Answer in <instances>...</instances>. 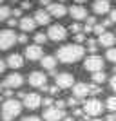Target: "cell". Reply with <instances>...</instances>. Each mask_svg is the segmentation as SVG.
<instances>
[{"label":"cell","mask_w":116,"mask_h":121,"mask_svg":"<svg viewBox=\"0 0 116 121\" xmlns=\"http://www.w3.org/2000/svg\"><path fill=\"white\" fill-rule=\"evenodd\" d=\"M73 94H74V98H78V99L85 98L87 94H89V85H87V83H74V85H73Z\"/></svg>","instance_id":"obj_18"},{"label":"cell","mask_w":116,"mask_h":121,"mask_svg":"<svg viewBox=\"0 0 116 121\" xmlns=\"http://www.w3.org/2000/svg\"><path fill=\"white\" fill-rule=\"evenodd\" d=\"M5 65L11 67V69H20L24 67V56L15 52V54H9L7 56V61H5Z\"/></svg>","instance_id":"obj_16"},{"label":"cell","mask_w":116,"mask_h":121,"mask_svg":"<svg viewBox=\"0 0 116 121\" xmlns=\"http://www.w3.org/2000/svg\"><path fill=\"white\" fill-rule=\"evenodd\" d=\"M67 38V29L60 24H55L51 25L49 31H47V40H53V42H64Z\"/></svg>","instance_id":"obj_4"},{"label":"cell","mask_w":116,"mask_h":121,"mask_svg":"<svg viewBox=\"0 0 116 121\" xmlns=\"http://www.w3.org/2000/svg\"><path fill=\"white\" fill-rule=\"evenodd\" d=\"M16 24H18V22H16V18H7V25H9V27H15Z\"/></svg>","instance_id":"obj_38"},{"label":"cell","mask_w":116,"mask_h":121,"mask_svg":"<svg viewBox=\"0 0 116 121\" xmlns=\"http://www.w3.org/2000/svg\"><path fill=\"white\" fill-rule=\"evenodd\" d=\"M40 63H42V67L46 69V71H55V67H56V58L55 56H42L40 58Z\"/></svg>","instance_id":"obj_21"},{"label":"cell","mask_w":116,"mask_h":121,"mask_svg":"<svg viewBox=\"0 0 116 121\" xmlns=\"http://www.w3.org/2000/svg\"><path fill=\"white\" fill-rule=\"evenodd\" d=\"M22 121H42V117H38V116H25Z\"/></svg>","instance_id":"obj_34"},{"label":"cell","mask_w":116,"mask_h":121,"mask_svg":"<svg viewBox=\"0 0 116 121\" xmlns=\"http://www.w3.org/2000/svg\"><path fill=\"white\" fill-rule=\"evenodd\" d=\"M80 31H82L80 24H71V33H74V35H76V33H80Z\"/></svg>","instance_id":"obj_30"},{"label":"cell","mask_w":116,"mask_h":121,"mask_svg":"<svg viewBox=\"0 0 116 121\" xmlns=\"http://www.w3.org/2000/svg\"><path fill=\"white\" fill-rule=\"evenodd\" d=\"M40 4H42V5H49L51 2H49V0H40Z\"/></svg>","instance_id":"obj_46"},{"label":"cell","mask_w":116,"mask_h":121,"mask_svg":"<svg viewBox=\"0 0 116 121\" xmlns=\"http://www.w3.org/2000/svg\"><path fill=\"white\" fill-rule=\"evenodd\" d=\"M93 11H94L96 15H105L111 11V4H109V0H96L94 4H93Z\"/></svg>","instance_id":"obj_17"},{"label":"cell","mask_w":116,"mask_h":121,"mask_svg":"<svg viewBox=\"0 0 116 121\" xmlns=\"http://www.w3.org/2000/svg\"><path fill=\"white\" fill-rule=\"evenodd\" d=\"M85 20H87V24H85V25H91V27L96 24V18H94V16H87Z\"/></svg>","instance_id":"obj_35"},{"label":"cell","mask_w":116,"mask_h":121,"mask_svg":"<svg viewBox=\"0 0 116 121\" xmlns=\"http://www.w3.org/2000/svg\"><path fill=\"white\" fill-rule=\"evenodd\" d=\"M33 20H35L36 24H40V25H47L51 22V15L47 11H44V9H38L35 13V16H33Z\"/></svg>","instance_id":"obj_19"},{"label":"cell","mask_w":116,"mask_h":121,"mask_svg":"<svg viewBox=\"0 0 116 121\" xmlns=\"http://www.w3.org/2000/svg\"><path fill=\"white\" fill-rule=\"evenodd\" d=\"M22 112V103L15 98H9V99L4 101L2 105V119L4 121H13L18 114Z\"/></svg>","instance_id":"obj_2"},{"label":"cell","mask_w":116,"mask_h":121,"mask_svg":"<svg viewBox=\"0 0 116 121\" xmlns=\"http://www.w3.org/2000/svg\"><path fill=\"white\" fill-rule=\"evenodd\" d=\"M87 47H89V51H91L93 54H94V52H96V47H98L96 40H87Z\"/></svg>","instance_id":"obj_28"},{"label":"cell","mask_w":116,"mask_h":121,"mask_svg":"<svg viewBox=\"0 0 116 121\" xmlns=\"http://www.w3.org/2000/svg\"><path fill=\"white\" fill-rule=\"evenodd\" d=\"M74 85V76L69 74V72H62V74H56V87L58 89H71Z\"/></svg>","instance_id":"obj_10"},{"label":"cell","mask_w":116,"mask_h":121,"mask_svg":"<svg viewBox=\"0 0 116 121\" xmlns=\"http://www.w3.org/2000/svg\"><path fill=\"white\" fill-rule=\"evenodd\" d=\"M2 4H4V0H0V5H2Z\"/></svg>","instance_id":"obj_51"},{"label":"cell","mask_w":116,"mask_h":121,"mask_svg":"<svg viewBox=\"0 0 116 121\" xmlns=\"http://www.w3.org/2000/svg\"><path fill=\"white\" fill-rule=\"evenodd\" d=\"M105 107H107V110H111L112 114H114V112H116V96L107 98V103H105Z\"/></svg>","instance_id":"obj_24"},{"label":"cell","mask_w":116,"mask_h":121,"mask_svg":"<svg viewBox=\"0 0 116 121\" xmlns=\"http://www.w3.org/2000/svg\"><path fill=\"white\" fill-rule=\"evenodd\" d=\"M65 116L64 108H56V107H47L44 110V119L46 121H62Z\"/></svg>","instance_id":"obj_8"},{"label":"cell","mask_w":116,"mask_h":121,"mask_svg":"<svg viewBox=\"0 0 116 121\" xmlns=\"http://www.w3.org/2000/svg\"><path fill=\"white\" fill-rule=\"evenodd\" d=\"M9 16H11V7L2 4V5H0V22H5Z\"/></svg>","instance_id":"obj_23"},{"label":"cell","mask_w":116,"mask_h":121,"mask_svg":"<svg viewBox=\"0 0 116 121\" xmlns=\"http://www.w3.org/2000/svg\"><path fill=\"white\" fill-rule=\"evenodd\" d=\"M78 121H84V119H78Z\"/></svg>","instance_id":"obj_54"},{"label":"cell","mask_w":116,"mask_h":121,"mask_svg":"<svg viewBox=\"0 0 116 121\" xmlns=\"http://www.w3.org/2000/svg\"><path fill=\"white\" fill-rule=\"evenodd\" d=\"M42 105L44 107H53V98H44V99H42Z\"/></svg>","instance_id":"obj_33"},{"label":"cell","mask_w":116,"mask_h":121,"mask_svg":"<svg viewBox=\"0 0 116 121\" xmlns=\"http://www.w3.org/2000/svg\"><path fill=\"white\" fill-rule=\"evenodd\" d=\"M114 117H116V112H114Z\"/></svg>","instance_id":"obj_55"},{"label":"cell","mask_w":116,"mask_h":121,"mask_svg":"<svg viewBox=\"0 0 116 121\" xmlns=\"http://www.w3.org/2000/svg\"><path fill=\"white\" fill-rule=\"evenodd\" d=\"M35 42H36V45L46 43V42H47V35H46V33H36V35H35Z\"/></svg>","instance_id":"obj_26"},{"label":"cell","mask_w":116,"mask_h":121,"mask_svg":"<svg viewBox=\"0 0 116 121\" xmlns=\"http://www.w3.org/2000/svg\"><path fill=\"white\" fill-rule=\"evenodd\" d=\"M82 114H84V110H82V108H76V110H74V116H82Z\"/></svg>","instance_id":"obj_45"},{"label":"cell","mask_w":116,"mask_h":121,"mask_svg":"<svg viewBox=\"0 0 116 121\" xmlns=\"http://www.w3.org/2000/svg\"><path fill=\"white\" fill-rule=\"evenodd\" d=\"M111 89H112V91L116 92V74H114V76L111 78Z\"/></svg>","instance_id":"obj_41"},{"label":"cell","mask_w":116,"mask_h":121,"mask_svg":"<svg viewBox=\"0 0 116 121\" xmlns=\"http://www.w3.org/2000/svg\"><path fill=\"white\" fill-rule=\"evenodd\" d=\"M16 42H18V43H27V35H25V33L18 35L16 36Z\"/></svg>","instance_id":"obj_29"},{"label":"cell","mask_w":116,"mask_h":121,"mask_svg":"<svg viewBox=\"0 0 116 121\" xmlns=\"http://www.w3.org/2000/svg\"><path fill=\"white\" fill-rule=\"evenodd\" d=\"M84 114L89 117H96L98 114H102V110H103V105H102L100 99H96V98H93V99H87L85 103H84Z\"/></svg>","instance_id":"obj_3"},{"label":"cell","mask_w":116,"mask_h":121,"mask_svg":"<svg viewBox=\"0 0 116 121\" xmlns=\"http://www.w3.org/2000/svg\"><path fill=\"white\" fill-rule=\"evenodd\" d=\"M109 20L112 22V24H116V9H111V18Z\"/></svg>","instance_id":"obj_40"},{"label":"cell","mask_w":116,"mask_h":121,"mask_svg":"<svg viewBox=\"0 0 116 121\" xmlns=\"http://www.w3.org/2000/svg\"><path fill=\"white\" fill-rule=\"evenodd\" d=\"M84 67H85V71L89 72H96V71H103V58L98 54H91L84 61Z\"/></svg>","instance_id":"obj_6"},{"label":"cell","mask_w":116,"mask_h":121,"mask_svg":"<svg viewBox=\"0 0 116 121\" xmlns=\"http://www.w3.org/2000/svg\"><path fill=\"white\" fill-rule=\"evenodd\" d=\"M76 4H84V2H87V0H74Z\"/></svg>","instance_id":"obj_48"},{"label":"cell","mask_w":116,"mask_h":121,"mask_svg":"<svg viewBox=\"0 0 116 121\" xmlns=\"http://www.w3.org/2000/svg\"><path fill=\"white\" fill-rule=\"evenodd\" d=\"M15 2H18V0H15Z\"/></svg>","instance_id":"obj_56"},{"label":"cell","mask_w":116,"mask_h":121,"mask_svg":"<svg viewBox=\"0 0 116 121\" xmlns=\"http://www.w3.org/2000/svg\"><path fill=\"white\" fill-rule=\"evenodd\" d=\"M65 105H69V107H76V105H78V98H69V99L65 101Z\"/></svg>","instance_id":"obj_31"},{"label":"cell","mask_w":116,"mask_h":121,"mask_svg":"<svg viewBox=\"0 0 116 121\" xmlns=\"http://www.w3.org/2000/svg\"><path fill=\"white\" fill-rule=\"evenodd\" d=\"M96 43H98V45H102V47H107V49H109V47H112L116 43V36L112 35V33H102L100 36H98V40H96Z\"/></svg>","instance_id":"obj_14"},{"label":"cell","mask_w":116,"mask_h":121,"mask_svg":"<svg viewBox=\"0 0 116 121\" xmlns=\"http://www.w3.org/2000/svg\"><path fill=\"white\" fill-rule=\"evenodd\" d=\"M47 13L51 16H56V18H62V16L67 15V7L60 2H56V4H49L47 5Z\"/></svg>","instance_id":"obj_13"},{"label":"cell","mask_w":116,"mask_h":121,"mask_svg":"<svg viewBox=\"0 0 116 121\" xmlns=\"http://www.w3.org/2000/svg\"><path fill=\"white\" fill-rule=\"evenodd\" d=\"M55 107H56V108H64V107H65V101L58 99V101H56V103H55Z\"/></svg>","instance_id":"obj_39"},{"label":"cell","mask_w":116,"mask_h":121,"mask_svg":"<svg viewBox=\"0 0 116 121\" xmlns=\"http://www.w3.org/2000/svg\"><path fill=\"white\" fill-rule=\"evenodd\" d=\"M105 121H116L114 114H109V116H107V119H105Z\"/></svg>","instance_id":"obj_44"},{"label":"cell","mask_w":116,"mask_h":121,"mask_svg":"<svg viewBox=\"0 0 116 121\" xmlns=\"http://www.w3.org/2000/svg\"><path fill=\"white\" fill-rule=\"evenodd\" d=\"M62 121H74V119H73V117H69V116H64V119H62Z\"/></svg>","instance_id":"obj_47"},{"label":"cell","mask_w":116,"mask_h":121,"mask_svg":"<svg viewBox=\"0 0 116 121\" xmlns=\"http://www.w3.org/2000/svg\"><path fill=\"white\" fill-rule=\"evenodd\" d=\"M22 99H24L22 107L29 108V110H36V108L42 105V98H40V94H36V92H25V96L22 98Z\"/></svg>","instance_id":"obj_7"},{"label":"cell","mask_w":116,"mask_h":121,"mask_svg":"<svg viewBox=\"0 0 116 121\" xmlns=\"http://www.w3.org/2000/svg\"><path fill=\"white\" fill-rule=\"evenodd\" d=\"M22 83H24V78L18 72H13V74L5 76V80H4V85L7 89H18V87H22Z\"/></svg>","instance_id":"obj_11"},{"label":"cell","mask_w":116,"mask_h":121,"mask_svg":"<svg viewBox=\"0 0 116 121\" xmlns=\"http://www.w3.org/2000/svg\"><path fill=\"white\" fill-rule=\"evenodd\" d=\"M29 85L36 87V89H44L47 85V76L40 71H35L29 74Z\"/></svg>","instance_id":"obj_9"},{"label":"cell","mask_w":116,"mask_h":121,"mask_svg":"<svg viewBox=\"0 0 116 121\" xmlns=\"http://www.w3.org/2000/svg\"><path fill=\"white\" fill-rule=\"evenodd\" d=\"M93 33H96V35L100 36L102 33H105V27H103L102 24H94V25H93Z\"/></svg>","instance_id":"obj_27"},{"label":"cell","mask_w":116,"mask_h":121,"mask_svg":"<svg viewBox=\"0 0 116 121\" xmlns=\"http://www.w3.org/2000/svg\"><path fill=\"white\" fill-rule=\"evenodd\" d=\"M0 92H2V87H0Z\"/></svg>","instance_id":"obj_53"},{"label":"cell","mask_w":116,"mask_h":121,"mask_svg":"<svg viewBox=\"0 0 116 121\" xmlns=\"http://www.w3.org/2000/svg\"><path fill=\"white\" fill-rule=\"evenodd\" d=\"M11 15H13V18H18L22 15V9H11Z\"/></svg>","instance_id":"obj_37"},{"label":"cell","mask_w":116,"mask_h":121,"mask_svg":"<svg viewBox=\"0 0 116 121\" xmlns=\"http://www.w3.org/2000/svg\"><path fill=\"white\" fill-rule=\"evenodd\" d=\"M91 121H103V119H98V117H94V119H91Z\"/></svg>","instance_id":"obj_49"},{"label":"cell","mask_w":116,"mask_h":121,"mask_svg":"<svg viewBox=\"0 0 116 121\" xmlns=\"http://www.w3.org/2000/svg\"><path fill=\"white\" fill-rule=\"evenodd\" d=\"M42 56H44V51H42L40 45H27L25 47V58L31 61H36V60H40Z\"/></svg>","instance_id":"obj_12"},{"label":"cell","mask_w":116,"mask_h":121,"mask_svg":"<svg viewBox=\"0 0 116 121\" xmlns=\"http://www.w3.org/2000/svg\"><path fill=\"white\" fill-rule=\"evenodd\" d=\"M69 13H71V16H73L74 20H85V18H87V9L84 7V5H80V4L71 5Z\"/></svg>","instance_id":"obj_15"},{"label":"cell","mask_w":116,"mask_h":121,"mask_svg":"<svg viewBox=\"0 0 116 121\" xmlns=\"http://www.w3.org/2000/svg\"><path fill=\"white\" fill-rule=\"evenodd\" d=\"M105 56H107V60H109V61H112V63L116 65V47H109Z\"/></svg>","instance_id":"obj_25"},{"label":"cell","mask_w":116,"mask_h":121,"mask_svg":"<svg viewBox=\"0 0 116 121\" xmlns=\"http://www.w3.org/2000/svg\"><path fill=\"white\" fill-rule=\"evenodd\" d=\"M18 25H20V29L24 31V33H31V31H35L36 22L33 20V18H29V16H24V18L18 22Z\"/></svg>","instance_id":"obj_20"},{"label":"cell","mask_w":116,"mask_h":121,"mask_svg":"<svg viewBox=\"0 0 116 121\" xmlns=\"http://www.w3.org/2000/svg\"><path fill=\"white\" fill-rule=\"evenodd\" d=\"M105 80H107V74H105L103 71H96V72H93V81H94L96 85H102Z\"/></svg>","instance_id":"obj_22"},{"label":"cell","mask_w":116,"mask_h":121,"mask_svg":"<svg viewBox=\"0 0 116 121\" xmlns=\"http://www.w3.org/2000/svg\"><path fill=\"white\" fill-rule=\"evenodd\" d=\"M58 2H60V4H62V2H65V0H58Z\"/></svg>","instance_id":"obj_52"},{"label":"cell","mask_w":116,"mask_h":121,"mask_svg":"<svg viewBox=\"0 0 116 121\" xmlns=\"http://www.w3.org/2000/svg\"><path fill=\"white\" fill-rule=\"evenodd\" d=\"M16 43V35L11 29L0 31V51H7Z\"/></svg>","instance_id":"obj_5"},{"label":"cell","mask_w":116,"mask_h":121,"mask_svg":"<svg viewBox=\"0 0 116 121\" xmlns=\"http://www.w3.org/2000/svg\"><path fill=\"white\" fill-rule=\"evenodd\" d=\"M112 71H114V74H116V65H114V69H112Z\"/></svg>","instance_id":"obj_50"},{"label":"cell","mask_w":116,"mask_h":121,"mask_svg":"<svg viewBox=\"0 0 116 121\" xmlns=\"http://www.w3.org/2000/svg\"><path fill=\"white\" fill-rule=\"evenodd\" d=\"M4 69H5V61L2 60V58H0V74L4 72Z\"/></svg>","instance_id":"obj_42"},{"label":"cell","mask_w":116,"mask_h":121,"mask_svg":"<svg viewBox=\"0 0 116 121\" xmlns=\"http://www.w3.org/2000/svg\"><path fill=\"white\" fill-rule=\"evenodd\" d=\"M74 40L78 42V43H82V42L85 40V35H84V33H76V35H74Z\"/></svg>","instance_id":"obj_32"},{"label":"cell","mask_w":116,"mask_h":121,"mask_svg":"<svg viewBox=\"0 0 116 121\" xmlns=\"http://www.w3.org/2000/svg\"><path fill=\"white\" fill-rule=\"evenodd\" d=\"M4 96H5V98H11V96H13V91H11V89H7V91L4 92Z\"/></svg>","instance_id":"obj_43"},{"label":"cell","mask_w":116,"mask_h":121,"mask_svg":"<svg viewBox=\"0 0 116 121\" xmlns=\"http://www.w3.org/2000/svg\"><path fill=\"white\" fill-rule=\"evenodd\" d=\"M31 7H33V4H31L29 0H24V2H22V9H31Z\"/></svg>","instance_id":"obj_36"},{"label":"cell","mask_w":116,"mask_h":121,"mask_svg":"<svg viewBox=\"0 0 116 121\" xmlns=\"http://www.w3.org/2000/svg\"><path fill=\"white\" fill-rule=\"evenodd\" d=\"M84 54H85V49L80 43H67V45H62L56 51L55 58L60 60L62 63H76L84 58Z\"/></svg>","instance_id":"obj_1"}]
</instances>
